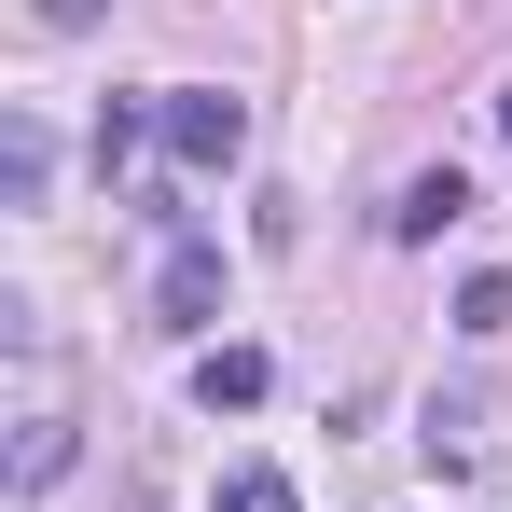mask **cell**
Listing matches in <instances>:
<instances>
[{
  "label": "cell",
  "mask_w": 512,
  "mask_h": 512,
  "mask_svg": "<svg viewBox=\"0 0 512 512\" xmlns=\"http://www.w3.org/2000/svg\"><path fill=\"white\" fill-rule=\"evenodd\" d=\"M153 305H167V333H208V305H222V250H194V236H180V250H167V291H153Z\"/></svg>",
  "instance_id": "obj_4"
},
{
  "label": "cell",
  "mask_w": 512,
  "mask_h": 512,
  "mask_svg": "<svg viewBox=\"0 0 512 512\" xmlns=\"http://www.w3.org/2000/svg\"><path fill=\"white\" fill-rule=\"evenodd\" d=\"M263 388H277V360H263V346H208V360H194V402H208V416H250Z\"/></svg>",
  "instance_id": "obj_2"
},
{
  "label": "cell",
  "mask_w": 512,
  "mask_h": 512,
  "mask_svg": "<svg viewBox=\"0 0 512 512\" xmlns=\"http://www.w3.org/2000/svg\"><path fill=\"white\" fill-rule=\"evenodd\" d=\"M443 222H471V180H457V167H429V180H402V208H388V236H402V250H429Z\"/></svg>",
  "instance_id": "obj_3"
},
{
  "label": "cell",
  "mask_w": 512,
  "mask_h": 512,
  "mask_svg": "<svg viewBox=\"0 0 512 512\" xmlns=\"http://www.w3.org/2000/svg\"><path fill=\"white\" fill-rule=\"evenodd\" d=\"M499 139H512V84H499Z\"/></svg>",
  "instance_id": "obj_9"
},
{
  "label": "cell",
  "mask_w": 512,
  "mask_h": 512,
  "mask_svg": "<svg viewBox=\"0 0 512 512\" xmlns=\"http://www.w3.org/2000/svg\"><path fill=\"white\" fill-rule=\"evenodd\" d=\"M42 167H56V139L14 111V125H0V194H14V208H42Z\"/></svg>",
  "instance_id": "obj_5"
},
{
  "label": "cell",
  "mask_w": 512,
  "mask_h": 512,
  "mask_svg": "<svg viewBox=\"0 0 512 512\" xmlns=\"http://www.w3.org/2000/svg\"><path fill=\"white\" fill-rule=\"evenodd\" d=\"M222 512H305V499H291L277 457H236V471H222Z\"/></svg>",
  "instance_id": "obj_6"
},
{
  "label": "cell",
  "mask_w": 512,
  "mask_h": 512,
  "mask_svg": "<svg viewBox=\"0 0 512 512\" xmlns=\"http://www.w3.org/2000/svg\"><path fill=\"white\" fill-rule=\"evenodd\" d=\"M97 14H111V0H42V28H97Z\"/></svg>",
  "instance_id": "obj_8"
},
{
  "label": "cell",
  "mask_w": 512,
  "mask_h": 512,
  "mask_svg": "<svg viewBox=\"0 0 512 512\" xmlns=\"http://www.w3.org/2000/svg\"><path fill=\"white\" fill-rule=\"evenodd\" d=\"M153 139H167L180 167H236V153H250V97H222V84H167Z\"/></svg>",
  "instance_id": "obj_1"
},
{
  "label": "cell",
  "mask_w": 512,
  "mask_h": 512,
  "mask_svg": "<svg viewBox=\"0 0 512 512\" xmlns=\"http://www.w3.org/2000/svg\"><path fill=\"white\" fill-rule=\"evenodd\" d=\"M56 471H70V429L42 416V429H28V443H14V485H56Z\"/></svg>",
  "instance_id": "obj_7"
}]
</instances>
